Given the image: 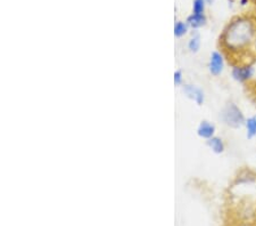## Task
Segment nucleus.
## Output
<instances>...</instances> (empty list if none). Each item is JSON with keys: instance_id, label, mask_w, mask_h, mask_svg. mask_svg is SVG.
Returning <instances> with one entry per match:
<instances>
[{"instance_id": "1", "label": "nucleus", "mask_w": 256, "mask_h": 226, "mask_svg": "<svg viewBox=\"0 0 256 226\" xmlns=\"http://www.w3.org/2000/svg\"><path fill=\"white\" fill-rule=\"evenodd\" d=\"M220 40L231 53L248 51L256 43V22L245 16L234 19L224 29Z\"/></svg>"}, {"instance_id": "2", "label": "nucleus", "mask_w": 256, "mask_h": 226, "mask_svg": "<svg viewBox=\"0 0 256 226\" xmlns=\"http://www.w3.org/2000/svg\"><path fill=\"white\" fill-rule=\"evenodd\" d=\"M220 117L226 126L231 127V128H240L242 126L245 125L246 119L244 117L242 110L234 104V103H228L222 109Z\"/></svg>"}, {"instance_id": "3", "label": "nucleus", "mask_w": 256, "mask_h": 226, "mask_svg": "<svg viewBox=\"0 0 256 226\" xmlns=\"http://www.w3.org/2000/svg\"><path fill=\"white\" fill-rule=\"evenodd\" d=\"M254 72V68L252 64L236 65V67L232 68L231 76L238 82H246L253 78Z\"/></svg>"}, {"instance_id": "4", "label": "nucleus", "mask_w": 256, "mask_h": 226, "mask_svg": "<svg viewBox=\"0 0 256 226\" xmlns=\"http://www.w3.org/2000/svg\"><path fill=\"white\" fill-rule=\"evenodd\" d=\"M224 56H222L221 53L213 52L212 54H210V64H208L210 72L212 73L213 76H220L222 71H224Z\"/></svg>"}, {"instance_id": "5", "label": "nucleus", "mask_w": 256, "mask_h": 226, "mask_svg": "<svg viewBox=\"0 0 256 226\" xmlns=\"http://www.w3.org/2000/svg\"><path fill=\"white\" fill-rule=\"evenodd\" d=\"M184 92L189 98H192V100L195 101L198 105H202L204 103V100H205L204 92L200 88L196 87V86L186 85L184 87Z\"/></svg>"}, {"instance_id": "6", "label": "nucleus", "mask_w": 256, "mask_h": 226, "mask_svg": "<svg viewBox=\"0 0 256 226\" xmlns=\"http://www.w3.org/2000/svg\"><path fill=\"white\" fill-rule=\"evenodd\" d=\"M197 134L198 136L205 139H210L214 136L216 134V126L213 123H210V121H202L200 127L197 129Z\"/></svg>"}, {"instance_id": "7", "label": "nucleus", "mask_w": 256, "mask_h": 226, "mask_svg": "<svg viewBox=\"0 0 256 226\" xmlns=\"http://www.w3.org/2000/svg\"><path fill=\"white\" fill-rule=\"evenodd\" d=\"M208 145L210 147V150H212L214 153H216V154L224 153V143L220 137L213 136L212 138L208 139Z\"/></svg>"}, {"instance_id": "8", "label": "nucleus", "mask_w": 256, "mask_h": 226, "mask_svg": "<svg viewBox=\"0 0 256 226\" xmlns=\"http://www.w3.org/2000/svg\"><path fill=\"white\" fill-rule=\"evenodd\" d=\"M187 22H188L189 26L192 27V28H195V29L200 28V27L205 26L206 16L204 14H202V15L192 14V15L189 16L188 20H187Z\"/></svg>"}, {"instance_id": "9", "label": "nucleus", "mask_w": 256, "mask_h": 226, "mask_svg": "<svg viewBox=\"0 0 256 226\" xmlns=\"http://www.w3.org/2000/svg\"><path fill=\"white\" fill-rule=\"evenodd\" d=\"M245 127L247 130V138L252 139L256 137V114L253 117H250L248 119H246Z\"/></svg>"}, {"instance_id": "10", "label": "nucleus", "mask_w": 256, "mask_h": 226, "mask_svg": "<svg viewBox=\"0 0 256 226\" xmlns=\"http://www.w3.org/2000/svg\"><path fill=\"white\" fill-rule=\"evenodd\" d=\"M205 0H195L194 2V11H192V14H196V15H202L204 14V11H205Z\"/></svg>"}, {"instance_id": "11", "label": "nucleus", "mask_w": 256, "mask_h": 226, "mask_svg": "<svg viewBox=\"0 0 256 226\" xmlns=\"http://www.w3.org/2000/svg\"><path fill=\"white\" fill-rule=\"evenodd\" d=\"M188 47L189 49L192 53H197L198 49L200 47V36H195L192 37V38L189 40V44H188Z\"/></svg>"}, {"instance_id": "12", "label": "nucleus", "mask_w": 256, "mask_h": 226, "mask_svg": "<svg viewBox=\"0 0 256 226\" xmlns=\"http://www.w3.org/2000/svg\"><path fill=\"white\" fill-rule=\"evenodd\" d=\"M187 32V26L182 22H178L174 27V35L176 37H181Z\"/></svg>"}, {"instance_id": "13", "label": "nucleus", "mask_w": 256, "mask_h": 226, "mask_svg": "<svg viewBox=\"0 0 256 226\" xmlns=\"http://www.w3.org/2000/svg\"><path fill=\"white\" fill-rule=\"evenodd\" d=\"M181 81H182V73H181V71H176L174 73V84L180 85Z\"/></svg>"}, {"instance_id": "14", "label": "nucleus", "mask_w": 256, "mask_h": 226, "mask_svg": "<svg viewBox=\"0 0 256 226\" xmlns=\"http://www.w3.org/2000/svg\"><path fill=\"white\" fill-rule=\"evenodd\" d=\"M205 2H208V3H212V0H205Z\"/></svg>"}]
</instances>
